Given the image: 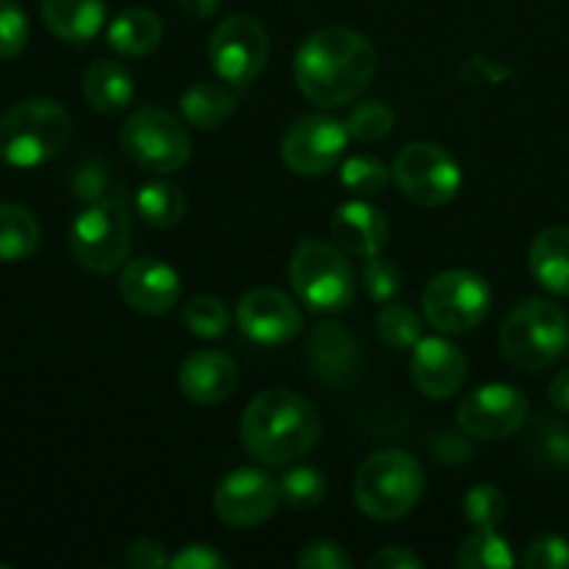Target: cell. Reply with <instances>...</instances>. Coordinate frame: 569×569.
Masks as SVG:
<instances>
[{"label":"cell","instance_id":"cell-1","mask_svg":"<svg viewBox=\"0 0 569 569\" xmlns=\"http://www.w3.org/2000/svg\"><path fill=\"white\" fill-rule=\"evenodd\" d=\"M292 70L295 83L311 103L339 109L370 87L378 72V53L361 31L328 26L303 39Z\"/></svg>","mask_w":569,"mask_h":569},{"label":"cell","instance_id":"cell-2","mask_svg":"<svg viewBox=\"0 0 569 569\" xmlns=\"http://www.w3.org/2000/svg\"><path fill=\"white\" fill-rule=\"evenodd\" d=\"M239 437L244 450L261 465H292L320 442V411L295 389H267L244 409Z\"/></svg>","mask_w":569,"mask_h":569},{"label":"cell","instance_id":"cell-3","mask_svg":"<svg viewBox=\"0 0 569 569\" xmlns=\"http://www.w3.org/2000/svg\"><path fill=\"white\" fill-rule=\"evenodd\" d=\"M70 111L53 98H28L0 117V161L31 170L56 159L70 144Z\"/></svg>","mask_w":569,"mask_h":569},{"label":"cell","instance_id":"cell-4","mask_svg":"<svg viewBox=\"0 0 569 569\" xmlns=\"http://www.w3.org/2000/svg\"><path fill=\"white\" fill-rule=\"evenodd\" d=\"M569 348V317L553 300L528 298L500 326V356L517 372H539Z\"/></svg>","mask_w":569,"mask_h":569},{"label":"cell","instance_id":"cell-5","mask_svg":"<svg viewBox=\"0 0 569 569\" xmlns=\"http://www.w3.org/2000/svg\"><path fill=\"white\" fill-rule=\"evenodd\" d=\"M426 492V470L406 450H381L365 459L353 481V498L361 515L378 522L403 520Z\"/></svg>","mask_w":569,"mask_h":569},{"label":"cell","instance_id":"cell-6","mask_svg":"<svg viewBox=\"0 0 569 569\" xmlns=\"http://www.w3.org/2000/svg\"><path fill=\"white\" fill-rule=\"evenodd\" d=\"M289 283L311 311H345L353 303L356 278L348 253L333 242L303 239L289 259Z\"/></svg>","mask_w":569,"mask_h":569},{"label":"cell","instance_id":"cell-7","mask_svg":"<svg viewBox=\"0 0 569 569\" xmlns=\"http://www.w3.org/2000/svg\"><path fill=\"white\" fill-rule=\"evenodd\" d=\"M131 209L120 194L87 206L70 226V253L92 276H109L131 250Z\"/></svg>","mask_w":569,"mask_h":569},{"label":"cell","instance_id":"cell-8","mask_svg":"<svg viewBox=\"0 0 569 569\" xmlns=\"http://www.w3.org/2000/svg\"><path fill=\"white\" fill-rule=\"evenodd\" d=\"M120 144L128 159L148 172H178L192 159V137L176 114L159 106H142L122 122Z\"/></svg>","mask_w":569,"mask_h":569},{"label":"cell","instance_id":"cell-9","mask_svg":"<svg viewBox=\"0 0 569 569\" xmlns=\"http://www.w3.org/2000/svg\"><path fill=\"white\" fill-rule=\"evenodd\" d=\"M492 309V289L472 270H445L428 281L422 295L426 320L442 333H467L481 326Z\"/></svg>","mask_w":569,"mask_h":569},{"label":"cell","instance_id":"cell-10","mask_svg":"<svg viewBox=\"0 0 569 569\" xmlns=\"http://www.w3.org/2000/svg\"><path fill=\"white\" fill-rule=\"evenodd\" d=\"M270 59V37L250 14H231L209 39V61L217 78L231 87H250Z\"/></svg>","mask_w":569,"mask_h":569},{"label":"cell","instance_id":"cell-11","mask_svg":"<svg viewBox=\"0 0 569 569\" xmlns=\"http://www.w3.org/2000/svg\"><path fill=\"white\" fill-rule=\"evenodd\" d=\"M392 178L400 192L420 206H445L459 194L461 167L433 142H411L395 156Z\"/></svg>","mask_w":569,"mask_h":569},{"label":"cell","instance_id":"cell-12","mask_svg":"<svg viewBox=\"0 0 569 569\" xmlns=\"http://www.w3.org/2000/svg\"><path fill=\"white\" fill-rule=\"evenodd\" d=\"M348 126L328 114H303L281 139V159L292 172L306 178L326 176L348 148Z\"/></svg>","mask_w":569,"mask_h":569},{"label":"cell","instance_id":"cell-13","mask_svg":"<svg viewBox=\"0 0 569 569\" xmlns=\"http://www.w3.org/2000/svg\"><path fill=\"white\" fill-rule=\"evenodd\" d=\"M281 503V483L259 467H239L228 472L211 498L214 515L228 528L264 526Z\"/></svg>","mask_w":569,"mask_h":569},{"label":"cell","instance_id":"cell-14","mask_svg":"<svg viewBox=\"0 0 569 569\" xmlns=\"http://www.w3.org/2000/svg\"><path fill=\"white\" fill-rule=\"evenodd\" d=\"M528 398L509 383H487L472 389L459 403V428L472 439L515 437L528 422Z\"/></svg>","mask_w":569,"mask_h":569},{"label":"cell","instance_id":"cell-15","mask_svg":"<svg viewBox=\"0 0 569 569\" xmlns=\"http://www.w3.org/2000/svg\"><path fill=\"white\" fill-rule=\"evenodd\" d=\"M237 326L250 342L276 348L292 342L303 331V311L281 289L259 287L242 295L237 306Z\"/></svg>","mask_w":569,"mask_h":569},{"label":"cell","instance_id":"cell-16","mask_svg":"<svg viewBox=\"0 0 569 569\" xmlns=\"http://www.w3.org/2000/svg\"><path fill=\"white\" fill-rule=\"evenodd\" d=\"M120 295L139 315H170L181 303V276L167 261L139 256L122 267Z\"/></svg>","mask_w":569,"mask_h":569},{"label":"cell","instance_id":"cell-17","mask_svg":"<svg viewBox=\"0 0 569 569\" xmlns=\"http://www.w3.org/2000/svg\"><path fill=\"white\" fill-rule=\"evenodd\" d=\"M411 381L426 398L448 400L467 383V356L445 337H422L411 348Z\"/></svg>","mask_w":569,"mask_h":569},{"label":"cell","instance_id":"cell-18","mask_svg":"<svg viewBox=\"0 0 569 569\" xmlns=\"http://www.w3.org/2000/svg\"><path fill=\"white\" fill-rule=\"evenodd\" d=\"M239 367L222 350H198L178 370L181 395L194 406H220L237 392Z\"/></svg>","mask_w":569,"mask_h":569},{"label":"cell","instance_id":"cell-19","mask_svg":"<svg viewBox=\"0 0 569 569\" xmlns=\"http://www.w3.org/2000/svg\"><path fill=\"white\" fill-rule=\"evenodd\" d=\"M331 242L359 259L378 256L389 242L387 214L367 200H348L331 217Z\"/></svg>","mask_w":569,"mask_h":569},{"label":"cell","instance_id":"cell-20","mask_svg":"<svg viewBox=\"0 0 569 569\" xmlns=\"http://www.w3.org/2000/svg\"><path fill=\"white\" fill-rule=\"evenodd\" d=\"M306 361L311 372L326 383H345L359 372L361 350L359 339L342 322H320L309 333Z\"/></svg>","mask_w":569,"mask_h":569},{"label":"cell","instance_id":"cell-21","mask_svg":"<svg viewBox=\"0 0 569 569\" xmlns=\"http://www.w3.org/2000/svg\"><path fill=\"white\" fill-rule=\"evenodd\" d=\"M39 11L44 28L70 44L92 42L106 26L103 0H42Z\"/></svg>","mask_w":569,"mask_h":569},{"label":"cell","instance_id":"cell-22","mask_svg":"<svg viewBox=\"0 0 569 569\" xmlns=\"http://www.w3.org/2000/svg\"><path fill=\"white\" fill-rule=\"evenodd\" d=\"M528 267L539 287L569 298V228L550 226L539 231L528 250Z\"/></svg>","mask_w":569,"mask_h":569},{"label":"cell","instance_id":"cell-23","mask_svg":"<svg viewBox=\"0 0 569 569\" xmlns=\"http://www.w3.org/2000/svg\"><path fill=\"white\" fill-rule=\"evenodd\" d=\"M83 98L100 114H120L131 106L137 87H133V76L114 59H98L87 67L83 72Z\"/></svg>","mask_w":569,"mask_h":569},{"label":"cell","instance_id":"cell-24","mask_svg":"<svg viewBox=\"0 0 569 569\" xmlns=\"http://www.w3.org/2000/svg\"><path fill=\"white\" fill-rule=\"evenodd\" d=\"M161 37H164V26H161L159 14L142 9V6L122 9L106 31V42L122 59H144L159 48Z\"/></svg>","mask_w":569,"mask_h":569},{"label":"cell","instance_id":"cell-25","mask_svg":"<svg viewBox=\"0 0 569 569\" xmlns=\"http://www.w3.org/2000/svg\"><path fill=\"white\" fill-rule=\"evenodd\" d=\"M42 226L26 206L0 203V264H17L37 253Z\"/></svg>","mask_w":569,"mask_h":569},{"label":"cell","instance_id":"cell-26","mask_svg":"<svg viewBox=\"0 0 569 569\" xmlns=\"http://www.w3.org/2000/svg\"><path fill=\"white\" fill-rule=\"evenodd\" d=\"M233 111H237V94L220 83H194L181 98L183 120L203 131L226 126Z\"/></svg>","mask_w":569,"mask_h":569},{"label":"cell","instance_id":"cell-27","mask_svg":"<svg viewBox=\"0 0 569 569\" xmlns=\"http://www.w3.org/2000/svg\"><path fill=\"white\" fill-rule=\"evenodd\" d=\"M137 214L153 228H172L187 214V194L181 187L167 181L144 183L137 192Z\"/></svg>","mask_w":569,"mask_h":569},{"label":"cell","instance_id":"cell-28","mask_svg":"<svg viewBox=\"0 0 569 569\" xmlns=\"http://www.w3.org/2000/svg\"><path fill=\"white\" fill-rule=\"evenodd\" d=\"M456 567L459 569H506L515 567V553L495 528H476L467 539H461L456 550Z\"/></svg>","mask_w":569,"mask_h":569},{"label":"cell","instance_id":"cell-29","mask_svg":"<svg viewBox=\"0 0 569 569\" xmlns=\"http://www.w3.org/2000/svg\"><path fill=\"white\" fill-rule=\"evenodd\" d=\"M376 331L389 350H411L422 339V320L411 306L383 303L376 317Z\"/></svg>","mask_w":569,"mask_h":569},{"label":"cell","instance_id":"cell-30","mask_svg":"<svg viewBox=\"0 0 569 569\" xmlns=\"http://www.w3.org/2000/svg\"><path fill=\"white\" fill-rule=\"evenodd\" d=\"M528 453L537 465L550 470H569V428L553 417L533 422Z\"/></svg>","mask_w":569,"mask_h":569},{"label":"cell","instance_id":"cell-31","mask_svg":"<svg viewBox=\"0 0 569 569\" xmlns=\"http://www.w3.org/2000/svg\"><path fill=\"white\" fill-rule=\"evenodd\" d=\"M181 320L187 331L198 339H217L231 326V311L220 298L211 295H194L183 303Z\"/></svg>","mask_w":569,"mask_h":569},{"label":"cell","instance_id":"cell-32","mask_svg":"<svg viewBox=\"0 0 569 569\" xmlns=\"http://www.w3.org/2000/svg\"><path fill=\"white\" fill-rule=\"evenodd\" d=\"M389 178H392V170L376 156H350L342 170H339L342 187L350 194H359V198L381 194L389 187Z\"/></svg>","mask_w":569,"mask_h":569},{"label":"cell","instance_id":"cell-33","mask_svg":"<svg viewBox=\"0 0 569 569\" xmlns=\"http://www.w3.org/2000/svg\"><path fill=\"white\" fill-rule=\"evenodd\" d=\"M281 500L289 509H315L326 500L328 495V481L317 467L300 465L287 470V476L281 478Z\"/></svg>","mask_w":569,"mask_h":569},{"label":"cell","instance_id":"cell-34","mask_svg":"<svg viewBox=\"0 0 569 569\" xmlns=\"http://www.w3.org/2000/svg\"><path fill=\"white\" fill-rule=\"evenodd\" d=\"M345 126H348L350 137L359 139V142H381L392 131L395 111L383 100H365V103L350 109Z\"/></svg>","mask_w":569,"mask_h":569},{"label":"cell","instance_id":"cell-35","mask_svg":"<svg viewBox=\"0 0 569 569\" xmlns=\"http://www.w3.org/2000/svg\"><path fill=\"white\" fill-rule=\"evenodd\" d=\"M506 511H509L506 495L492 483H478L465 495V515L476 528H498Z\"/></svg>","mask_w":569,"mask_h":569},{"label":"cell","instance_id":"cell-36","mask_svg":"<svg viewBox=\"0 0 569 569\" xmlns=\"http://www.w3.org/2000/svg\"><path fill=\"white\" fill-rule=\"evenodd\" d=\"M361 281H365V292L372 303H392L400 292V267L395 261L383 259L381 253L370 256L361 272Z\"/></svg>","mask_w":569,"mask_h":569},{"label":"cell","instance_id":"cell-37","mask_svg":"<svg viewBox=\"0 0 569 569\" xmlns=\"http://www.w3.org/2000/svg\"><path fill=\"white\" fill-rule=\"evenodd\" d=\"M31 22L14 0H0V59H14L26 50Z\"/></svg>","mask_w":569,"mask_h":569},{"label":"cell","instance_id":"cell-38","mask_svg":"<svg viewBox=\"0 0 569 569\" xmlns=\"http://www.w3.org/2000/svg\"><path fill=\"white\" fill-rule=\"evenodd\" d=\"M70 187L76 200H81V203L87 206L98 203V200L106 198V189L111 187L109 164L94 159V156H89V159H83L81 164L76 167V172H72L70 178Z\"/></svg>","mask_w":569,"mask_h":569},{"label":"cell","instance_id":"cell-39","mask_svg":"<svg viewBox=\"0 0 569 569\" xmlns=\"http://www.w3.org/2000/svg\"><path fill=\"white\" fill-rule=\"evenodd\" d=\"M520 565L528 569H569V542L556 533H545L528 545Z\"/></svg>","mask_w":569,"mask_h":569},{"label":"cell","instance_id":"cell-40","mask_svg":"<svg viewBox=\"0 0 569 569\" xmlns=\"http://www.w3.org/2000/svg\"><path fill=\"white\" fill-rule=\"evenodd\" d=\"M300 569H350L353 559L345 553L342 545L331 542V539H315V542L303 545L298 553Z\"/></svg>","mask_w":569,"mask_h":569},{"label":"cell","instance_id":"cell-41","mask_svg":"<svg viewBox=\"0 0 569 569\" xmlns=\"http://www.w3.org/2000/svg\"><path fill=\"white\" fill-rule=\"evenodd\" d=\"M170 567L172 569H228L231 567V561H228L220 550L211 548V545L198 542L178 550V553L170 559Z\"/></svg>","mask_w":569,"mask_h":569},{"label":"cell","instance_id":"cell-42","mask_svg":"<svg viewBox=\"0 0 569 569\" xmlns=\"http://www.w3.org/2000/svg\"><path fill=\"white\" fill-rule=\"evenodd\" d=\"M470 439H467L465 431H442L433 437L431 450L439 461H445V465H467V461L472 459Z\"/></svg>","mask_w":569,"mask_h":569},{"label":"cell","instance_id":"cell-43","mask_svg":"<svg viewBox=\"0 0 569 569\" xmlns=\"http://www.w3.org/2000/svg\"><path fill=\"white\" fill-rule=\"evenodd\" d=\"M126 561H128V567H137V569L170 567V556H167L164 545L156 542V539H137V542L128 548Z\"/></svg>","mask_w":569,"mask_h":569},{"label":"cell","instance_id":"cell-44","mask_svg":"<svg viewBox=\"0 0 569 569\" xmlns=\"http://www.w3.org/2000/svg\"><path fill=\"white\" fill-rule=\"evenodd\" d=\"M367 567L370 569H420V567H426V561H422L415 550L395 548V545H389V548L372 553L370 561H367Z\"/></svg>","mask_w":569,"mask_h":569},{"label":"cell","instance_id":"cell-45","mask_svg":"<svg viewBox=\"0 0 569 569\" xmlns=\"http://www.w3.org/2000/svg\"><path fill=\"white\" fill-rule=\"evenodd\" d=\"M550 403L561 415H569V370H561L559 376L550 381Z\"/></svg>","mask_w":569,"mask_h":569},{"label":"cell","instance_id":"cell-46","mask_svg":"<svg viewBox=\"0 0 569 569\" xmlns=\"http://www.w3.org/2000/svg\"><path fill=\"white\" fill-rule=\"evenodd\" d=\"M178 6L192 17H211L220 11L222 0H178Z\"/></svg>","mask_w":569,"mask_h":569}]
</instances>
